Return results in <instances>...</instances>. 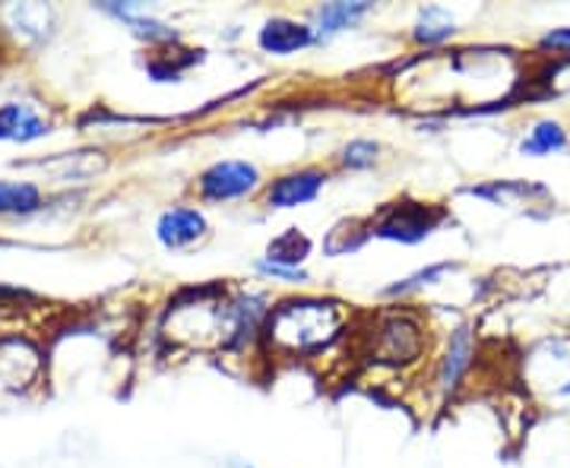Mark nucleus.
<instances>
[{
  "label": "nucleus",
  "instance_id": "nucleus-1",
  "mask_svg": "<svg viewBox=\"0 0 570 468\" xmlns=\"http://www.w3.org/2000/svg\"><path fill=\"white\" fill-rule=\"evenodd\" d=\"M348 305L336 298H283L264 326V348L273 358H311L330 348L348 326Z\"/></svg>",
  "mask_w": 570,
  "mask_h": 468
},
{
  "label": "nucleus",
  "instance_id": "nucleus-2",
  "mask_svg": "<svg viewBox=\"0 0 570 468\" xmlns=\"http://www.w3.org/2000/svg\"><path fill=\"white\" fill-rule=\"evenodd\" d=\"M523 380L539 406L570 408V336H546L523 355Z\"/></svg>",
  "mask_w": 570,
  "mask_h": 468
},
{
  "label": "nucleus",
  "instance_id": "nucleus-3",
  "mask_svg": "<svg viewBox=\"0 0 570 468\" xmlns=\"http://www.w3.org/2000/svg\"><path fill=\"white\" fill-rule=\"evenodd\" d=\"M428 355V323L415 310H393L381 317L371 336V358L377 365L409 367Z\"/></svg>",
  "mask_w": 570,
  "mask_h": 468
},
{
  "label": "nucleus",
  "instance_id": "nucleus-4",
  "mask_svg": "<svg viewBox=\"0 0 570 468\" xmlns=\"http://www.w3.org/2000/svg\"><path fill=\"white\" fill-rule=\"evenodd\" d=\"M448 219L450 212L444 206L403 197L377 209V216H371V238L393 241V245H422Z\"/></svg>",
  "mask_w": 570,
  "mask_h": 468
},
{
  "label": "nucleus",
  "instance_id": "nucleus-5",
  "mask_svg": "<svg viewBox=\"0 0 570 468\" xmlns=\"http://www.w3.org/2000/svg\"><path fill=\"white\" fill-rule=\"evenodd\" d=\"M264 187V171L247 159H219L197 175V197L204 203H238Z\"/></svg>",
  "mask_w": 570,
  "mask_h": 468
},
{
  "label": "nucleus",
  "instance_id": "nucleus-6",
  "mask_svg": "<svg viewBox=\"0 0 570 468\" xmlns=\"http://www.w3.org/2000/svg\"><path fill=\"white\" fill-rule=\"evenodd\" d=\"M326 181H330V171L317 165L283 171L273 181H266L264 206L266 209H298V206L314 203L324 193Z\"/></svg>",
  "mask_w": 570,
  "mask_h": 468
},
{
  "label": "nucleus",
  "instance_id": "nucleus-7",
  "mask_svg": "<svg viewBox=\"0 0 570 468\" xmlns=\"http://www.w3.org/2000/svg\"><path fill=\"white\" fill-rule=\"evenodd\" d=\"M475 365V329L469 323H460L450 329L448 346L441 351L438 365H434V389L448 399L456 389L463 387L469 370Z\"/></svg>",
  "mask_w": 570,
  "mask_h": 468
},
{
  "label": "nucleus",
  "instance_id": "nucleus-8",
  "mask_svg": "<svg viewBox=\"0 0 570 468\" xmlns=\"http://www.w3.org/2000/svg\"><path fill=\"white\" fill-rule=\"evenodd\" d=\"M156 238L165 250H178V253L200 247L209 238V222H206L204 209L184 203L165 209L156 222Z\"/></svg>",
  "mask_w": 570,
  "mask_h": 468
},
{
  "label": "nucleus",
  "instance_id": "nucleus-9",
  "mask_svg": "<svg viewBox=\"0 0 570 468\" xmlns=\"http://www.w3.org/2000/svg\"><path fill=\"white\" fill-rule=\"evenodd\" d=\"M317 39H314V29L311 22L305 20H292V17H273L266 20L261 29H257V48L264 54H273V58H288V54H298V51H307L314 48Z\"/></svg>",
  "mask_w": 570,
  "mask_h": 468
},
{
  "label": "nucleus",
  "instance_id": "nucleus-10",
  "mask_svg": "<svg viewBox=\"0 0 570 468\" xmlns=\"http://www.w3.org/2000/svg\"><path fill=\"white\" fill-rule=\"evenodd\" d=\"M374 3L371 0H333V3H321L311 10V29L317 44H326L330 39L343 36L346 29H355L358 22L371 17Z\"/></svg>",
  "mask_w": 570,
  "mask_h": 468
},
{
  "label": "nucleus",
  "instance_id": "nucleus-11",
  "mask_svg": "<svg viewBox=\"0 0 570 468\" xmlns=\"http://www.w3.org/2000/svg\"><path fill=\"white\" fill-rule=\"evenodd\" d=\"M51 133V123L41 118L32 104L10 102L0 108V140L10 143H36Z\"/></svg>",
  "mask_w": 570,
  "mask_h": 468
},
{
  "label": "nucleus",
  "instance_id": "nucleus-12",
  "mask_svg": "<svg viewBox=\"0 0 570 468\" xmlns=\"http://www.w3.org/2000/svg\"><path fill=\"white\" fill-rule=\"evenodd\" d=\"M463 193L489 200L491 206H532V200H542L551 206V197L546 187L527 181H489V183H472Z\"/></svg>",
  "mask_w": 570,
  "mask_h": 468
},
{
  "label": "nucleus",
  "instance_id": "nucleus-13",
  "mask_svg": "<svg viewBox=\"0 0 570 468\" xmlns=\"http://www.w3.org/2000/svg\"><path fill=\"white\" fill-rule=\"evenodd\" d=\"M456 36V20L448 7H438V3H428L419 10V17L412 22V41L419 48H441Z\"/></svg>",
  "mask_w": 570,
  "mask_h": 468
},
{
  "label": "nucleus",
  "instance_id": "nucleus-14",
  "mask_svg": "<svg viewBox=\"0 0 570 468\" xmlns=\"http://www.w3.org/2000/svg\"><path fill=\"white\" fill-rule=\"evenodd\" d=\"M314 253V241L302 228H285L276 238H269L264 260L273 266H288V269H305L307 257Z\"/></svg>",
  "mask_w": 570,
  "mask_h": 468
},
{
  "label": "nucleus",
  "instance_id": "nucleus-15",
  "mask_svg": "<svg viewBox=\"0 0 570 468\" xmlns=\"http://www.w3.org/2000/svg\"><path fill=\"white\" fill-rule=\"evenodd\" d=\"M568 146L570 137L568 130H564V123L542 118V121H535L530 130L523 133V140H520V156H527V159H546V156L564 152Z\"/></svg>",
  "mask_w": 570,
  "mask_h": 468
},
{
  "label": "nucleus",
  "instance_id": "nucleus-16",
  "mask_svg": "<svg viewBox=\"0 0 570 468\" xmlns=\"http://www.w3.org/2000/svg\"><path fill=\"white\" fill-rule=\"evenodd\" d=\"M460 263H453V260H441V263H428L422 269H415V272H409L403 279H396V282H390L384 291H381V298H412V295H419V291H425V288L438 286V282H444L450 272H456Z\"/></svg>",
  "mask_w": 570,
  "mask_h": 468
},
{
  "label": "nucleus",
  "instance_id": "nucleus-17",
  "mask_svg": "<svg viewBox=\"0 0 570 468\" xmlns=\"http://www.w3.org/2000/svg\"><path fill=\"white\" fill-rule=\"evenodd\" d=\"M367 241H371V219H343L326 231L324 253L333 260L348 257V253L362 250Z\"/></svg>",
  "mask_w": 570,
  "mask_h": 468
},
{
  "label": "nucleus",
  "instance_id": "nucleus-18",
  "mask_svg": "<svg viewBox=\"0 0 570 468\" xmlns=\"http://www.w3.org/2000/svg\"><path fill=\"white\" fill-rule=\"evenodd\" d=\"M41 190L29 181H0V216H32L41 209Z\"/></svg>",
  "mask_w": 570,
  "mask_h": 468
},
{
  "label": "nucleus",
  "instance_id": "nucleus-19",
  "mask_svg": "<svg viewBox=\"0 0 570 468\" xmlns=\"http://www.w3.org/2000/svg\"><path fill=\"white\" fill-rule=\"evenodd\" d=\"M381 162V143L374 140H348L340 149V168L343 171H367Z\"/></svg>",
  "mask_w": 570,
  "mask_h": 468
},
{
  "label": "nucleus",
  "instance_id": "nucleus-20",
  "mask_svg": "<svg viewBox=\"0 0 570 468\" xmlns=\"http://www.w3.org/2000/svg\"><path fill=\"white\" fill-rule=\"evenodd\" d=\"M254 272L266 279V282H279V286H305L311 282V272L307 269H288V266H273L266 263L264 257L254 263Z\"/></svg>",
  "mask_w": 570,
  "mask_h": 468
},
{
  "label": "nucleus",
  "instance_id": "nucleus-21",
  "mask_svg": "<svg viewBox=\"0 0 570 468\" xmlns=\"http://www.w3.org/2000/svg\"><path fill=\"white\" fill-rule=\"evenodd\" d=\"M539 51H542V54H551V58H570V26L549 29V32L539 39Z\"/></svg>",
  "mask_w": 570,
  "mask_h": 468
},
{
  "label": "nucleus",
  "instance_id": "nucleus-22",
  "mask_svg": "<svg viewBox=\"0 0 570 468\" xmlns=\"http://www.w3.org/2000/svg\"><path fill=\"white\" fill-rule=\"evenodd\" d=\"M242 468H254V466H242Z\"/></svg>",
  "mask_w": 570,
  "mask_h": 468
}]
</instances>
